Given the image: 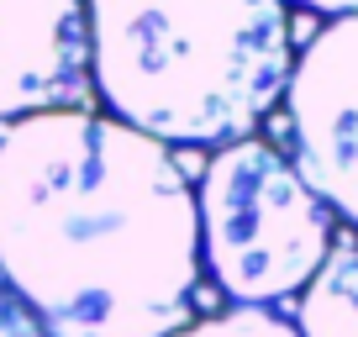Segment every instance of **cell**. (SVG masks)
Returning <instances> with one entry per match:
<instances>
[{"label": "cell", "instance_id": "6da1fadb", "mask_svg": "<svg viewBox=\"0 0 358 337\" xmlns=\"http://www.w3.org/2000/svg\"><path fill=\"white\" fill-rule=\"evenodd\" d=\"M0 274L48 337H174L201 290L190 174L85 106L0 127Z\"/></svg>", "mask_w": 358, "mask_h": 337}, {"label": "cell", "instance_id": "7a4b0ae2", "mask_svg": "<svg viewBox=\"0 0 358 337\" xmlns=\"http://www.w3.org/2000/svg\"><path fill=\"white\" fill-rule=\"evenodd\" d=\"M90 90L153 143H243L285 101V0H85Z\"/></svg>", "mask_w": 358, "mask_h": 337}, {"label": "cell", "instance_id": "3957f363", "mask_svg": "<svg viewBox=\"0 0 358 337\" xmlns=\"http://www.w3.org/2000/svg\"><path fill=\"white\" fill-rule=\"evenodd\" d=\"M201 269L232 306H274L316 280L337 243V216L274 143H227L195 190Z\"/></svg>", "mask_w": 358, "mask_h": 337}, {"label": "cell", "instance_id": "277c9868", "mask_svg": "<svg viewBox=\"0 0 358 337\" xmlns=\"http://www.w3.org/2000/svg\"><path fill=\"white\" fill-rule=\"evenodd\" d=\"M290 164L332 216L358 232V16L327 22L285 85Z\"/></svg>", "mask_w": 358, "mask_h": 337}, {"label": "cell", "instance_id": "5b68a950", "mask_svg": "<svg viewBox=\"0 0 358 337\" xmlns=\"http://www.w3.org/2000/svg\"><path fill=\"white\" fill-rule=\"evenodd\" d=\"M90 95L85 0H0V122L79 111Z\"/></svg>", "mask_w": 358, "mask_h": 337}, {"label": "cell", "instance_id": "8992f818", "mask_svg": "<svg viewBox=\"0 0 358 337\" xmlns=\"http://www.w3.org/2000/svg\"><path fill=\"white\" fill-rule=\"evenodd\" d=\"M295 332L301 337H358V237L332 243L316 280L301 290Z\"/></svg>", "mask_w": 358, "mask_h": 337}, {"label": "cell", "instance_id": "52a82bcc", "mask_svg": "<svg viewBox=\"0 0 358 337\" xmlns=\"http://www.w3.org/2000/svg\"><path fill=\"white\" fill-rule=\"evenodd\" d=\"M174 337H301L290 316L268 311V306H232V311L201 316V322L179 327Z\"/></svg>", "mask_w": 358, "mask_h": 337}, {"label": "cell", "instance_id": "ba28073f", "mask_svg": "<svg viewBox=\"0 0 358 337\" xmlns=\"http://www.w3.org/2000/svg\"><path fill=\"white\" fill-rule=\"evenodd\" d=\"M0 337H48L43 322L32 316V306L16 295V285L0 274Z\"/></svg>", "mask_w": 358, "mask_h": 337}, {"label": "cell", "instance_id": "9c48e42d", "mask_svg": "<svg viewBox=\"0 0 358 337\" xmlns=\"http://www.w3.org/2000/svg\"><path fill=\"white\" fill-rule=\"evenodd\" d=\"M285 6H290V0H285ZM295 6H306V11H316V16H332V22L358 16V0H295Z\"/></svg>", "mask_w": 358, "mask_h": 337}]
</instances>
